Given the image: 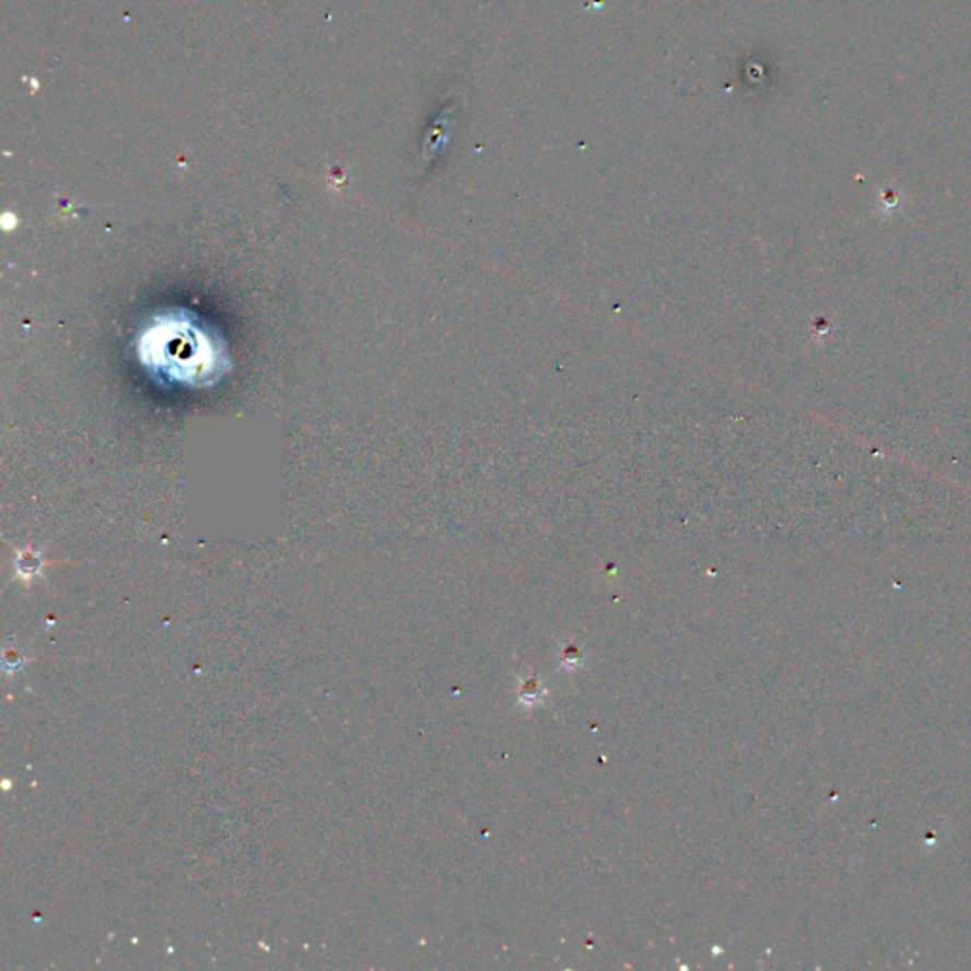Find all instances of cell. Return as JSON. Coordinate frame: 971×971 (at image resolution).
I'll return each instance as SVG.
<instances>
[{
    "mask_svg": "<svg viewBox=\"0 0 971 971\" xmlns=\"http://www.w3.org/2000/svg\"><path fill=\"white\" fill-rule=\"evenodd\" d=\"M141 363L169 384L208 387L229 371V355L221 338L200 317L188 312H169L154 317L139 340Z\"/></svg>",
    "mask_w": 971,
    "mask_h": 971,
    "instance_id": "1",
    "label": "cell"
}]
</instances>
